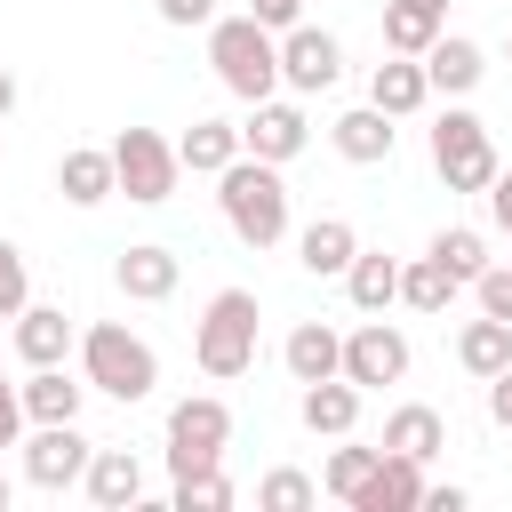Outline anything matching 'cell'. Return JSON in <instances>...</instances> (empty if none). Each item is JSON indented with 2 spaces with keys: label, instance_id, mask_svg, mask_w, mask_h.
Returning a JSON list of instances; mask_svg holds the SVG:
<instances>
[{
  "label": "cell",
  "instance_id": "cell-1",
  "mask_svg": "<svg viewBox=\"0 0 512 512\" xmlns=\"http://www.w3.org/2000/svg\"><path fill=\"white\" fill-rule=\"evenodd\" d=\"M216 208H224L232 240H248V248H280V240H288V184H280V168L256 160V152H240V160L216 176Z\"/></svg>",
  "mask_w": 512,
  "mask_h": 512
},
{
  "label": "cell",
  "instance_id": "cell-2",
  "mask_svg": "<svg viewBox=\"0 0 512 512\" xmlns=\"http://www.w3.org/2000/svg\"><path fill=\"white\" fill-rule=\"evenodd\" d=\"M80 376H88V392H104V400L136 408V400H152V392H160V352H152L136 328L96 320V328H80Z\"/></svg>",
  "mask_w": 512,
  "mask_h": 512
},
{
  "label": "cell",
  "instance_id": "cell-3",
  "mask_svg": "<svg viewBox=\"0 0 512 512\" xmlns=\"http://www.w3.org/2000/svg\"><path fill=\"white\" fill-rule=\"evenodd\" d=\"M208 64H216V80H224L240 104L280 96V32H272V24H256L248 8L208 24Z\"/></svg>",
  "mask_w": 512,
  "mask_h": 512
},
{
  "label": "cell",
  "instance_id": "cell-4",
  "mask_svg": "<svg viewBox=\"0 0 512 512\" xmlns=\"http://www.w3.org/2000/svg\"><path fill=\"white\" fill-rule=\"evenodd\" d=\"M256 296L248 288H216L208 304H200V328H192V360H200V376H216V384H232V376H248L256 368Z\"/></svg>",
  "mask_w": 512,
  "mask_h": 512
},
{
  "label": "cell",
  "instance_id": "cell-5",
  "mask_svg": "<svg viewBox=\"0 0 512 512\" xmlns=\"http://www.w3.org/2000/svg\"><path fill=\"white\" fill-rule=\"evenodd\" d=\"M432 168H440V184L448 192H488L496 184V144H488V120L480 112H464V104H448L440 120H432Z\"/></svg>",
  "mask_w": 512,
  "mask_h": 512
},
{
  "label": "cell",
  "instance_id": "cell-6",
  "mask_svg": "<svg viewBox=\"0 0 512 512\" xmlns=\"http://www.w3.org/2000/svg\"><path fill=\"white\" fill-rule=\"evenodd\" d=\"M112 168H120V192H128L136 208L176 200V176H184V160H176V144H168L160 128H120V136H112Z\"/></svg>",
  "mask_w": 512,
  "mask_h": 512
},
{
  "label": "cell",
  "instance_id": "cell-7",
  "mask_svg": "<svg viewBox=\"0 0 512 512\" xmlns=\"http://www.w3.org/2000/svg\"><path fill=\"white\" fill-rule=\"evenodd\" d=\"M232 448V408L216 392H192L168 408V472H208Z\"/></svg>",
  "mask_w": 512,
  "mask_h": 512
},
{
  "label": "cell",
  "instance_id": "cell-8",
  "mask_svg": "<svg viewBox=\"0 0 512 512\" xmlns=\"http://www.w3.org/2000/svg\"><path fill=\"white\" fill-rule=\"evenodd\" d=\"M88 456H96V440L80 432V416H72V424H32V440H24V480L48 488V496H64V488L88 480Z\"/></svg>",
  "mask_w": 512,
  "mask_h": 512
},
{
  "label": "cell",
  "instance_id": "cell-9",
  "mask_svg": "<svg viewBox=\"0 0 512 512\" xmlns=\"http://www.w3.org/2000/svg\"><path fill=\"white\" fill-rule=\"evenodd\" d=\"M336 80H344V40L320 32V24H288V32H280V88L320 96V88H336Z\"/></svg>",
  "mask_w": 512,
  "mask_h": 512
},
{
  "label": "cell",
  "instance_id": "cell-10",
  "mask_svg": "<svg viewBox=\"0 0 512 512\" xmlns=\"http://www.w3.org/2000/svg\"><path fill=\"white\" fill-rule=\"evenodd\" d=\"M344 376H352L360 392H376V384H400V376H408V336H400L384 312H368V320L344 336Z\"/></svg>",
  "mask_w": 512,
  "mask_h": 512
},
{
  "label": "cell",
  "instance_id": "cell-11",
  "mask_svg": "<svg viewBox=\"0 0 512 512\" xmlns=\"http://www.w3.org/2000/svg\"><path fill=\"white\" fill-rule=\"evenodd\" d=\"M304 144H312V120H304V104H280V96L248 104V120H240V152H256V160H272V168H288Z\"/></svg>",
  "mask_w": 512,
  "mask_h": 512
},
{
  "label": "cell",
  "instance_id": "cell-12",
  "mask_svg": "<svg viewBox=\"0 0 512 512\" xmlns=\"http://www.w3.org/2000/svg\"><path fill=\"white\" fill-rule=\"evenodd\" d=\"M112 280H120V296H128V304H168V296H176V280H184V256H176V248H160V240H136V248H120Z\"/></svg>",
  "mask_w": 512,
  "mask_h": 512
},
{
  "label": "cell",
  "instance_id": "cell-13",
  "mask_svg": "<svg viewBox=\"0 0 512 512\" xmlns=\"http://www.w3.org/2000/svg\"><path fill=\"white\" fill-rule=\"evenodd\" d=\"M56 192H64L72 208H104V200L120 192V168H112V144H72V152L56 160Z\"/></svg>",
  "mask_w": 512,
  "mask_h": 512
},
{
  "label": "cell",
  "instance_id": "cell-14",
  "mask_svg": "<svg viewBox=\"0 0 512 512\" xmlns=\"http://www.w3.org/2000/svg\"><path fill=\"white\" fill-rule=\"evenodd\" d=\"M296 416H304V432H320V440H352V424H360V384H352V376H320V384L296 392Z\"/></svg>",
  "mask_w": 512,
  "mask_h": 512
},
{
  "label": "cell",
  "instance_id": "cell-15",
  "mask_svg": "<svg viewBox=\"0 0 512 512\" xmlns=\"http://www.w3.org/2000/svg\"><path fill=\"white\" fill-rule=\"evenodd\" d=\"M424 488H432V480H424V464L384 448V456H376V472H368V488L352 496V512H416V504H424Z\"/></svg>",
  "mask_w": 512,
  "mask_h": 512
},
{
  "label": "cell",
  "instance_id": "cell-16",
  "mask_svg": "<svg viewBox=\"0 0 512 512\" xmlns=\"http://www.w3.org/2000/svg\"><path fill=\"white\" fill-rule=\"evenodd\" d=\"M368 104H376V112H392V120H408V112H424V104H432V80H424V56H392V48H384V64L368 72Z\"/></svg>",
  "mask_w": 512,
  "mask_h": 512
},
{
  "label": "cell",
  "instance_id": "cell-17",
  "mask_svg": "<svg viewBox=\"0 0 512 512\" xmlns=\"http://www.w3.org/2000/svg\"><path fill=\"white\" fill-rule=\"evenodd\" d=\"M352 256H360V232H352L344 216H312V224L296 232V264H304L312 280H344Z\"/></svg>",
  "mask_w": 512,
  "mask_h": 512
},
{
  "label": "cell",
  "instance_id": "cell-18",
  "mask_svg": "<svg viewBox=\"0 0 512 512\" xmlns=\"http://www.w3.org/2000/svg\"><path fill=\"white\" fill-rule=\"evenodd\" d=\"M480 72H488V56H480V40H464V32H440V40L424 48V80H432V96H472Z\"/></svg>",
  "mask_w": 512,
  "mask_h": 512
},
{
  "label": "cell",
  "instance_id": "cell-19",
  "mask_svg": "<svg viewBox=\"0 0 512 512\" xmlns=\"http://www.w3.org/2000/svg\"><path fill=\"white\" fill-rule=\"evenodd\" d=\"M72 344H80V336H72L64 304H24V312H16V360H24V368H56Z\"/></svg>",
  "mask_w": 512,
  "mask_h": 512
},
{
  "label": "cell",
  "instance_id": "cell-20",
  "mask_svg": "<svg viewBox=\"0 0 512 512\" xmlns=\"http://www.w3.org/2000/svg\"><path fill=\"white\" fill-rule=\"evenodd\" d=\"M280 360H288V376H296V384L344 376V336H336L328 320H296V328H288V344H280Z\"/></svg>",
  "mask_w": 512,
  "mask_h": 512
},
{
  "label": "cell",
  "instance_id": "cell-21",
  "mask_svg": "<svg viewBox=\"0 0 512 512\" xmlns=\"http://www.w3.org/2000/svg\"><path fill=\"white\" fill-rule=\"evenodd\" d=\"M336 152L352 160V168H384L392 160V112H376V104H352V112H336Z\"/></svg>",
  "mask_w": 512,
  "mask_h": 512
},
{
  "label": "cell",
  "instance_id": "cell-22",
  "mask_svg": "<svg viewBox=\"0 0 512 512\" xmlns=\"http://www.w3.org/2000/svg\"><path fill=\"white\" fill-rule=\"evenodd\" d=\"M456 360H464V376L496 384V376L512 368V320H496V312L464 320V328H456Z\"/></svg>",
  "mask_w": 512,
  "mask_h": 512
},
{
  "label": "cell",
  "instance_id": "cell-23",
  "mask_svg": "<svg viewBox=\"0 0 512 512\" xmlns=\"http://www.w3.org/2000/svg\"><path fill=\"white\" fill-rule=\"evenodd\" d=\"M16 392H24V416L32 424H72L80 400H88V376H64V360H56V368H32Z\"/></svg>",
  "mask_w": 512,
  "mask_h": 512
},
{
  "label": "cell",
  "instance_id": "cell-24",
  "mask_svg": "<svg viewBox=\"0 0 512 512\" xmlns=\"http://www.w3.org/2000/svg\"><path fill=\"white\" fill-rule=\"evenodd\" d=\"M448 32V0H384V48L392 56H424Z\"/></svg>",
  "mask_w": 512,
  "mask_h": 512
},
{
  "label": "cell",
  "instance_id": "cell-25",
  "mask_svg": "<svg viewBox=\"0 0 512 512\" xmlns=\"http://www.w3.org/2000/svg\"><path fill=\"white\" fill-rule=\"evenodd\" d=\"M384 448H392V456L432 464V456L448 448V416H440V408H424V400H408V408H392V416H384Z\"/></svg>",
  "mask_w": 512,
  "mask_h": 512
},
{
  "label": "cell",
  "instance_id": "cell-26",
  "mask_svg": "<svg viewBox=\"0 0 512 512\" xmlns=\"http://www.w3.org/2000/svg\"><path fill=\"white\" fill-rule=\"evenodd\" d=\"M80 488H88V504H104V512H128V504L144 496V464H136L128 448H96Z\"/></svg>",
  "mask_w": 512,
  "mask_h": 512
},
{
  "label": "cell",
  "instance_id": "cell-27",
  "mask_svg": "<svg viewBox=\"0 0 512 512\" xmlns=\"http://www.w3.org/2000/svg\"><path fill=\"white\" fill-rule=\"evenodd\" d=\"M176 160H184V176H224L240 160V128L232 120H192L176 136Z\"/></svg>",
  "mask_w": 512,
  "mask_h": 512
},
{
  "label": "cell",
  "instance_id": "cell-28",
  "mask_svg": "<svg viewBox=\"0 0 512 512\" xmlns=\"http://www.w3.org/2000/svg\"><path fill=\"white\" fill-rule=\"evenodd\" d=\"M344 296H352V312H384V304H400V256L360 248L352 272H344Z\"/></svg>",
  "mask_w": 512,
  "mask_h": 512
},
{
  "label": "cell",
  "instance_id": "cell-29",
  "mask_svg": "<svg viewBox=\"0 0 512 512\" xmlns=\"http://www.w3.org/2000/svg\"><path fill=\"white\" fill-rule=\"evenodd\" d=\"M456 288H464V280H456L440 256L400 264V304H408V312H448V304H456Z\"/></svg>",
  "mask_w": 512,
  "mask_h": 512
},
{
  "label": "cell",
  "instance_id": "cell-30",
  "mask_svg": "<svg viewBox=\"0 0 512 512\" xmlns=\"http://www.w3.org/2000/svg\"><path fill=\"white\" fill-rule=\"evenodd\" d=\"M424 256H440V264H448V272H456L464 288H472V280L488 272V240H480L472 224H448V232H432V248H424Z\"/></svg>",
  "mask_w": 512,
  "mask_h": 512
},
{
  "label": "cell",
  "instance_id": "cell-31",
  "mask_svg": "<svg viewBox=\"0 0 512 512\" xmlns=\"http://www.w3.org/2000/svg\"><path fill=\"white\" fill-rule=\"evenodd\" d=\"M256 504H264V512H312V504H320V480L296 472V464H280V472L256 480Z\"/></svg>",
  "mask_w": 512,
  "mask_h": 512
},
{
  "label": "cell",
  "instance_id": "cell-32",
  "mask_svg": "<svg viewBox=\"0 0 512 512\" xmlns=\"http://www.w3.org/2000/svg\"><path fill=\"white\" fill-rule=\"evenodd\" d=\"M376 456H384V448H336V456L320 464V488H328L336 504H352V496L368 488V472H376Z\"/></svg>",
  "mask_w": 512,
  "mask_h": 512
},
{
  "label": "cell",
  "instance_id": "cell-33",
  "mask_svg": "<svg viewBox=\"0 0 512 512\" xmlns=\"http://www.w3.org/2000/svg\"><path fill=\"white\" fill-rule=\"evenodd\" d=\"M224 504H232L224 464H208V472H176V512H224Z\"/></svg>",
  "mask_w": 512,
  "mask_h": 512
},
{
  "label": "cell",
  "instance_id": "cell-34",
  "mask_svg": "<svg viewBox=\"0 0 512 512\" xmlns=\"http://www.w3.org/2000/svg\"><path fill=\"white\" fill-rule=\"evenodd\" d=\"M32 304V272H24V248L16 240H0V320H16Z\"/></svg>",
  "mask_w": 512,
  "mask_h": 512
},
{
  "label": "cell",
  "instance_id": "cell-35",
  "mask_svg": "<svg viewBox=\"0 0 512 512\" xmlns=\"http://www.w3.org/2000/svg\"><path fill=\"white\" fill-rule=\"evenodd\" d=\"M472 304L496 312V320H512V264H488V272L472 280Z\"/></svg>",
  "mask_w": 512,
  "mask_h": 512
},
{
  "label": "cell",
  "instance_id": "cell-36",
  "mask_svg": "<svg viewBox=\"0 0 512 512\" xmlns=\"http://www.w3.org/2000/svg\"><path fill=\"white\" fill-rule=\"evenodd\" d=\"M160 8V24H176V32H192V24H216V0H152Z\"/></svg>",
  "mask_w": 512,
  "mask_h": 512
},
{
  "label": "cell",
  "instance_id": "cell-37",
  "mask_svg": "<svg viewBox=\"0 0 512 512\" xmlns=\"http://www.w3.org/2000/svg\"><path fill=\"white\" fill-rule=\"evenodd\" d=\"M248 16L272 24V32H288V24H304V0H248Z\"/></svg>",
  "mask_w": 512,
  "mask_h": 512
},
{
  "label": "cell",
  "instance_id": "cell-38",
  "mask_svg": "<svg viewBox=\"0 0 512 512\" xmlns=\"http://www.w3.org/2000/svg\"><path fill=\"white\" fill-rule=\"evenodd\" d=\"M32 416H24V392H8L0 384V448H16V432H24Z\"/></svg>",
  "mask_w": 512,
  "mask_h": 512
},
{
  "label": "cell",
  "instance_id": "cell-39",
  "mask_svg": "<svg viewBox=\"0 0 512 512\" xmlns=\"http://www.w3.org/2000/svg\"><path fill=\"white\" fill-rule=\"evenodd\" d=\"M488 216L512 232V168H496V184H488Z\"/></svg>",
  "mask_w": 512,
  "mask_h": 512
},
{
  "label": "cell",
  "instance_id": "cell-40",
  "mask_svg": "<svg viewBox=\"0 0 512 512\" xmlns=\"http://www.w3.org/2000/svg\"><path fill=\"white\" fill-rule=\"evenodd\" d=\"M464 504H472V488H456V480L448 488H424V512H464Z\"/></svg>",
  "mask_w": 512,
  "mask_h": 512
},
{
  "label": "cell",
  "instance_id": "cell-41",
  "mask_svg": "<svg viewBox=\"0 0 512 512\" xmlns=\"http://www.w3.org/2000/svg\"><path fill=\"white\" fill-rule=\"evenodd\" d=\"M488 416H496V424H504V432H512V368H504V376H496V384H488Z\"/></svg>",
  "mask_w": 512,
  "mask_h": 512
},
{
  "label": "cell",
  "instance_id": "cell-42",
  "mask_svg": "<svg viewBox=\"0 0 512 512\" xmlns=\"http://www.w3.org/2000/svg\"><path fill=\"white\" fill-rule=\"evenodd\" d=\"M8 112H16V72L0 64V120H8Z\"/></svg>",
  "mask_w": 512,
  "mask_h": 512
},
{
  "label": "cell",
  "instance_id": "cell-43",
  "mask_svg": "<svg viewBox=\"0 0 512 512\" xmlns=\"http://www.w3.org/2000/svg\"><path fill=\"white\" fill-rule=\"evenodd\" d=\"M0 512H8V472H0Z\"/></svg>",
  "mask_w": 512,
  "mask_h": 512
}]
</instances>
